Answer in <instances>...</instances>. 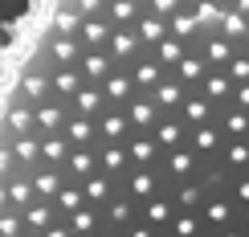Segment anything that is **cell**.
Instances as JSON below:
<instances>
[{
  "label": "cell",
  "mask_w": 249,
  "mask_h": 237,
  "mask_svg": "<svg viewBox=\"0 0 249 237\" xmlns=\"http://www.w3.org/2000/svg\"><path fill=\"white\" fill-rule=\"evenodd\" d=\"M0 237H249V0H25Z\"/></svg>",
  "instance_id": "1"
}]
</instances>
